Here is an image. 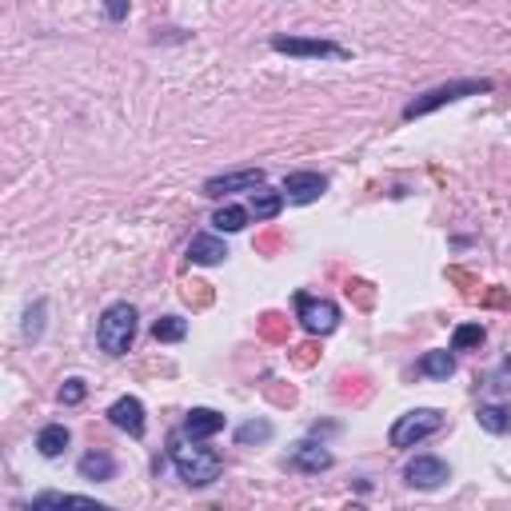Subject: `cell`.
<instances>
[{
  "mask_svg": "<svg viewBox=\"0 0 511 511\" xmlns=\"http://www.w3.org/2000/svg\"><path fill=\"white\" fill-rule=\"evenodd\" d=\"M168 456H172L176 472H180V480L188 483V488H208V483L224 472V459H220L216 451L192 448V444H184L180 436L168 440Z\"/></svg>",
  "mask_w": 511,
  "mask_h": 511,
  "instance_id": "cell-1",
  "label": "cell"
},
{
  "mask_svg": "<svg viewBox=\"0 0 511 511\" xmlns=\"http://www.w3.org/2000/svg\"><path fill=\"white\" fill-rule=\"evenodd\" d=\"M483 92H491V80H451V84H440V88L423 92V96H415L412 105L404 108V121L428 116V113H436V108L456 105V100H464V96H483Z\"/></svg>",
  "mask_w": 511,
  "mask_h": 511,
  "instance_id": "cell-2",
  "label": "cell"
},
{
  "mask_svg": "<svg viewBox=\"0 0 511 511\" xmlns=\"http://www.w3.org/2000/svg\"><path fill=\"white\" fill-rule=\"evenodd\" d=\"M96 339H100V348H105L108 356H124L128 348H132V339H136V308L132 304H113V308H105L100 328H96Z\"/></svg>",
  "mask_w": 511,
  "mask_h": 511,
  "instance_id": "cell-3",
  "label": "cell"
},
{
  "mask_svg": "<svg viewBox=\"0 0 511 511\" xmlns=\"http://www.w3.org/2000/svg\"><path fill=\"white\" fill-rule=\"evenodd\" d=\"M440 428H444V415H440L436 407H415V412L399 415L388 440H391V448H415L420 440L436 436Z\"/></svg>",
  "mask_w": 511,
  "mask_h": 511,
  "instance_id": "cell-4",
  "label": "cell"
},
{
  "mask_svg": "<svg viewBox=\"0 0 511 511\" xmlns=\"http://www.w3.org/2000/svg\"><path fill=\"white\" fill-rule=\"evenodd\" d=\"M296 312H300V323L312 331V336H328L339 323V308L331 300H316V296H296Z\"/></svg>",
  "mask_w": 511,
  "mask_h": 511,
  "instance_id": "cell-5",
  "label": "cell"
},
{
  "mask_svg": "<svg viewBox=\"0 0 511 511\" xmlns=\"http://www.w3.org/2000/svg\"><path fill=\"white\" fill-rule=\"evenodd\" d=\"M404 480H407V488L436 491V488H444V483L451 480V472H448L444 459H436V456H415L412 464L404 467Z\"/></svg>",
  "mask_w": 511,
  "mask_h": 511,
  "instance_id": "cell-6",
  "label": "cell"
},
{
  "mask_svg": "<svg viewBox=\"0 0 511 511\" xmlns=\"http://www.w3.org/2000/svg\"><path fill=\"white\" fill-rule=\"evenodd\" d=\"M264 184V168H240V172H228V176H212L204 184V196H228V192H256Z\"/></svg>",
  "mask_w": 511,
  "mask_h": 511,
  "instance_id": "cell-7",
  "label": "cell"
},
{
  "mask_svg": "<svg viewBox=\"0 0 511 511\" xmlns=\"http://www.w3.org/2000/svg\"><path fill=\"white\" fill-rule=\"evenodd\" d=\"M323 192H328V180H323L320 172H292L284 180V196L292 204H312V200H320Z\"/></svg>",
  "mask_w": 511,
  "mask_h": 511,
  "instance_id": "cell-8",
  "label": "cell"
},
{
  "mask_svg": "<svg viewBox=\"0 0 511 511\" xmlns=\"http://www.w3.org/2000/svg\"><path fill=\"white\" fill-rule=\"evenodd\" d=\"M108 420L116 423L128 436H144V404L136 396H121L113 407H108Z\"/></svg>",
  "mask_w": 511,
  "mask_h": 511,
  "instance_id": "cell-9",
  "label": "cell"
},
{
  "mask_svg": "<svg viewBox=\"0 0 511 511\" xmlns=\"http://www.w3.org/2000/svg\"><path fill=\"white\" fill-rule=\"evenodd\" d=\"M272 48L288 53V56H344L339 45H328V40H300V37H276Z\"/></svg>",
  "mask_w": 511,
  "mask_h": 511,
  "instance_id": "cell-10",
  "label": "cell"
},
{
  "mask_svg": "<svg viewBox=\"0 0 511 511\" xmlns=\"http://www.w3.org/2000/svg\"><path fill=\"white\" fill-rule=\"evenodd\" d=\"M288 467L320 475V472H328V467H331V451H323L320 444H296L292 456H288Z\"/></svg>",
  "mask_w": 511,
  "mask_h": 511,
  "instance_id": "cell-11",
  "label": "cell"
},
{
  "mask_svg": "<svg viewBox=\"0 0 511 511\" xmlns=\"http://www.w3.org/2000/svg\"><path fill=\"white\" fill-rule=\"evenodd\" d=\"M220 428H224V415L212 412V407H192L188 420H184V431H188L192 440H208V436H216Z\"/></svg>",
  "mask_w": 511,
  "mask_h": 511,
  "instance_id": "cell-12",
  "label": "cell"
},
{
  "mask_svg": "<svg viewBox=\"0 0 511 511\" xmlns=\"http://www.w3.org/2000/svg\"><path fill=\"white\" fill-rule=\"evenodd\" d=\"M80 475L84 480H96V483H105V480H113L116 475V459L108 456V451H88V456H80Z\"/></svg>",
  "mask_w": 511,
  "mask_h": 511,
  "instance_id": "cell-13",
  "label": "cell"
},
{
  "mask_svg": "<svg viewBox=\"0 0 511 511\" xmlns=\"http://www.w3.org/2000/svg\"><path fill=\"white\" fill-rule=\"evenodd\" d=\"M228 256L224 240H216V236H192L188 244V260L192 264H220Z\"/></svg>",
  "mask_w": 511,
  "mask_h": 511,
  "instance_id": "cell-14",
  "label": "cell"
},
{
  "mask_svg": "<svg viewBox=\"0 0 511 511\" xmlns=\"http://www.w3.org/2000/svg\"><path fill=\"white\" fill-rule=\"evenodd\" d=\"M475 420H480L483 431H491V436H504V431H511V407L483 404L480 412H475Z\"/></svg>",
  "mask_w": 511,
  "mask_h": 511,
  "instance_id": "cell-15",
  "label": "cell"
},
{
  "mask_svg": "<svg viewBox=\"0 0 511 511\" xmlns=\"http://www.w3.org/2000/svg\"><path fill=\"white\" fill-rule=\"evenodd\" d=\"M37 448H40V456H61V451L68 448V428L64 423H48V428H40V436H37Z\"/></svg>",
  "mask_w": 511,
  "mask_h": 511,
  "instance_id": "cell-16",
  "label": "cell"
},
{
  "mask_svg": "<svg viewBox=\"0 0 511 511\" xmlns=\"http://www.w3.org/2000/svg\"><path fill=\"white\" fill-rule=\"evenodd\" d=\"M280 208H284V196H280V192H252L248 196V212H252L256 220L280 216Z\"/></svg>",
  "mask_w": 511,
  "mask_h": 511,
  "instance_id": "cell-17",
  "label": "cell"
},
{
  "mask_svg": "<svg viewBox=\"0 0 511 511\" xmlns=\"http://www.w3.org/2000/svg\"><path fill=\"white\" fill-rule=\"evenodd\" d=\"M32 507H88V511H105L96 499L88 496H61V491H48V496H37Z\"/></svg>",
  "mask_w": 511,
  "mask_h": 511,
  "instance_id": "cell-18",
  "label": "cell"
},
{
  "mask_svg": "<svg viewBox=\"0 0 511 511\" xmlns=\"http://www.w3.org/2000/svg\"><path fill=\"white\" fill-rule=\"evenodd\" d=\"M420 372L423 376H431V380H448L451 372H456V356L451 352H428L420 360Z\"/></svg>",
  "mask_w": 511,
  "mask_h": 511,
  "instance_id": "cell-19",
  "label": "cell"
},
{
  "mask_svg": "<svg viewBox=\"0 0 511 511\" xmlns=\"http://www.w3.org/2000/svg\"><path fill=\"white\" fill-rule=\"evenodd\" d=\"M152 336H156L160 344H176V339L188 336V323H184L180 316H164V320L152 323Z\"/></svg>",
  "mask_w": 511,
  "mask_h": 511,
  "instance_id": "cell-20",
  "label": "cell"
},
{
  "mask_svg": "<svg viewBox=\"0 0 511 511\" xmlns=\"http://www.w3.org/2000/svg\"><path fill=\"white\" fill-rule=\"evenodd\" d=\"M212 224H216L220 232H240V228L248 224V208H236V204H228V208H220L216 216H212Z\"/></svg>",
  "mask_w": 511,
  "mask_h": 511,
  "instance_id": "cell-21",
  "label": "cell"
},
{
  "mask_svg": "<svg viewBox=\"0 0 511 511\" xmlns=\"http://www.w3.org/2000/svg\"><path fill=\"white\" fill-rule=\"evenodd\" d=\"M483 344V323H459L456 336H451V348L456 352H472V348Z\"/></svg>",
  "mask_w": 511,
  "mask_h": 511,
  "instance_id": "cell-22",
  "label": "cell"
},
{
  "mask_svg": "<svg viewBox=\"0 0 511 511\" xmlns=\"http://www.w3.org/2000/svg\"><path fill=\"white\" fill-rule=\"evenodd\" d=\"M268 436H272V423L268 420H252V423H244V428L236 431V440H240V444H264Z\"/></svg>",
  "mask_w": 511,
  "mask_h": 511,
  "instance_id": "cell-23",
  "label": "cell"
},
{
  "mask_svg": "<svg viewBox=\"0 0 511 511\" xmlns=\"http://www.w3.org/2000/svg\"><path fill=\"white\" fill-rule=\"evenodd\" d=\"M488 388L496 391V396H511V356L504 364H499L496 372H491V380H488Z\"/></svg>",
  "mask_w": 511,
  "mask_h": 511,
  "instance_id": "cell-24",
  "label": "cell"
},
{
  "mask_svg": "<svg viewBox=\"0 0 511 511\" xmlns=\"http://www.w3.org/2000/svg\"><path fill=\"white\" fill-rule=\"evenodd\" d=\"M84 391H88V388H84V380H64V388H61V404H68V407L80 404Z\"/></svg>",
  "mask_w": 511,
  "mask_h": 511,
  "instance_id": "cell-25",
  "label": "cell"
},
{
  "mask_svg": "<svg viewBox=\"0 0 511 511\" xmlns=\"http://www.w3.org/2000/svg\"><path fill=\"white\" fill-rule=\"evenodd\" d=\"M40 320H45V304H37V308L29 312V323H24V331H29L32 339H37V336H40V328H45V323H40Z\"/></svg>",
  "mask_w": 511,
  "mask_h": 511,
  "instance_id": "cell-26",
  "label": "cell"
},
{
  "mask_svg": "<svg viewBox=\"0 0 511 511\" xmlns=\"http://www.w3.org/2000/svg\"><path fill=\"white\" fill-rule=\"evenodd\" d=\"M128 4H132V0H105V13L113 16V21H124V16H128Z\"/></svg>",
  "mask_w": 511,
  "mask_h": 511,
  "instance_id": "cell-27",
  "label": "cell"
},
{
  "mask_svg": "<svg viewBox=\"0 0 511 511\" xmlns=\"http://www.w3.org/2000/svg\"><path fill=\"white\" fill-rule=\"evenodd\" d=\"M204 288H208V284H188V288H184V300H188V304H208V292H204Z\"/></svg>",
  "mask_w": 511,
  "mask_h": 511,
  "instance_id": "cell-28",
  "label": "cell"
}]
</instances>
